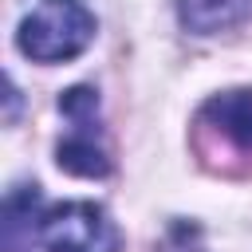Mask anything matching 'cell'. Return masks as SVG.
<instances>
[{
    "label": "cell",
    "mask_w": 252,
    "mask_h": 252,
    "mask_svg": "<svg viewBox=\"0 0 252 252\" xmlns=\"http://www.w3.org/2000/svg\"><path fill=\"white\" fill-rule=\"evenodd\" d=\"M94 12L83 0H35L16 32V43L35 63H63L91 47Z\"/></svg>",
    "instance_id": "cell-1"
},
{
    "label": "cell",
    "mask_w": 252,
    "mask_h": 252,
    "mask_svg": "<svg viewBox=\"0 0 252 252\" xmlns=\"http://www.w3.org/2000/svg\"><path fill=\"white\" fill-rule=\"evenodd\" d=\"M39 244L47 252H118V228L102 205L63 201L43 213Z\"/></svg>",
    "instance_id": "cell-2"
},
{
    "label": "cell",
    "mask_w": 252,
    "mask_h": 252,
    "mask_svg": "<svg viewBox=\"0 0 252 252\" xmlns=\"http://www.w3.org/2000/svg\"><path fill=\"white\" fill-rule=\"evenodd\" d=\"M197 154L209 158L217 154V146H228L236 158L252 161V87H236V91H220L213 94L201 110H197Z\"/></svg>",
    "instance_id": "cell-3"
},
{
    "label": "cell",
    "mask_w": 252,
    "mask_h": 252,
    "mask_svg": "<svg viewBox=\"0 0 252 252\" xmlns=\"http://www.w3.org/2000/svg\"><path fill=\"white\" fill-rule=\"evenodd\" d=\"M39 185H16L4 197V213H0V244L4 252H32V244L39 240Z\"/></svg>",
    "instance_id": "cell-4"
},
{
    "label": "cell",
    "mask_w": 252,
    "mask_h": 252,
    "mask_svg": "<svg viewBox=\"0 0 252 252\" xmlns=\"http://www.w3.org/2000/svg\"><path fill=\"white\" fill-rule=\"evenodd\" d=\"M177 16L193 35H217L252 20V0H177Z\"/></svg>",
    "instance_id": "cell-5"
},
{
    "label": "cell",
    "mask_w": 252,
    "mask_h": 252,
    "mask_svg": "<svg viewBox=\"0 0 252 252\" xmlns=\"http://www.w3.org/2000/svg\"><path fill=\"white\" fill-rule=\"evenodd\" d=\"M55 161H59V169H67L75 177H106L110 173V158L94 142L91 122H75V134L55 146Z\"/></svg>",
    "instance_id": "cell-6"
},
{
    "label": "cell",
    "mask_w": 252,
    "mask_h": 252,
    "mask_svg": "<svg viewBox=\"0 0 252 252\" xmlns=\"http://www.w3.org/2000/svg\"><path fill=\"white\" fill-rule=\"evenodd\" d=\"M59 110L71 118V122H94V110H98V94L94 87H71L59 94Z\"/></svg>",
    "instance_id": "cell-7"
},
{
    "label": "cell",
    "mask_w": 252,
    "mask_h": 252,
    "mask_svg": "<svg viewBox=\"0 0 252 252\" xmlns=\"http://www.w3.org/2000/svg\"><path fill=\"white\" fill-rule=\"evenodd\" d=\"M16 102H20V94H16V87L8 83V122L16 118Z\"/></svg>",
    "instance_id": "cell-8"
}]
</instances>
